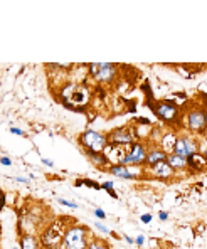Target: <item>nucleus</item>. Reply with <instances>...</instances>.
<instances>
[{
	"instance_id": "f257e3e1",
	"label": "nucleus",
	"mask_w": 207,
	"mask_h": 249,
	"mask_svg": "<svg viewBox=\"0 0 207 249\" xmlns=\"http://www.w3.org/2000/svg\"><path fill=\"white\" fill-rule=\"evenodd\" d=\"M59 98L68 108L79 111V109H85L89 105V101H91V91H89L88 86L68 83L59 89Z\"/></svg>"
},
{
	"instance_id": "f03ea898",
	"label": "nucleus",
	"mask_w": 207,
	"mask_h": 249,
	"mask_svg": "<svg viewBox=\"0 0 207 249\" xmlns=\"http://www.w3.org/2000/svg\"><path fill=\"white\" fill-rule=\"evenodd\" d=\"M79 145L85 148V152L103 153V150L108 145L106 133L98 130H86L85 133L79 135Z\"/></svg>"
},
{
	"instance_id": "7ed1b4c3",
	"label": "nucleus",
	"mask_w": 207,
	"mask_h": 249,
	"mask_svg": "<svg viewBox=\"0 0 207 249\" xmlns=\"http://www.w3.org/2000/svg\"><path fill=\"white\" fill-rule=\"evenodd\" d=\"M64 249H86L88 248V228L86 226H74L64 232L63 237Z\"/></svg>"
},
{
	"instance_id": "20e7f679",
	"label": "nucleus",
	"mask_w": 207,
	"mask_h": 249,
	"mask_svg": "<svg viewBox=\"0 0 207 249\" xmlns=\"http://www.w3.org/2000/svg\"><path fill=\"white\" fill-rule=\"evenodd\" d=\"M89 72L98 83L101 84H111L116 79L118 69L111 62H91L89 64Z\"/></svg>"
},
{
	"instance_id": "39448f33",
	"label": "nucleus",
	"mask_w": 207,
	"mask_h": 249,
	"mask_svg": "<svg viewBox=\"0 0 207 249\" xmlns=\"http://www.w3.org/2000/svg\"><path fill=\"white\" fill-rule=\"evenodd\" d=\"M147 146L140 142H133L126 146V153L123 155V159L120 160V165L123 167H132V165H143L145 157H147Z\"/></svg>"
},
{
	"instance_id": "423d86ee",
	"label": "nucleus",
	"mask_w": 207,
	"mask_h": 249,
	"mask_svg": "<svg viewBox=\"0 0 207 249\" xmlns=\"http://www.w3.org/2000/svg\"><path fill=\"white\" fill-rule=\"evenodd\" d=\"M150 108H154V113L165 123H173L179 118V106L173 101H157V103L150 105Z\"/></svg>"
},
{
	"instance_id": "0eeeda50",
	"label": "nucleus",
	"mask_w": 207,
	"mask_h": 249,
	"mask_svg": "<svg viewBox=\"0 0 207 249\" xmlns=\"http://www.w3.org/2000/svg\"><path fill=\"white\" fill-rule=\"evenodd\" d=\"M172 153L184 157V159H189L194 153H199V142L195 138L189 137V135H180V137L175 138Z\"/></svg>"
},
{
	"instance_id": "6e6552de",
	"label": "nucleus",
	"mask_w": 207,
	"mask_h": 249,
	"mask_svg": "<svg viewBox=\"0 0 207 249\" xmlns=\"http://www.w3.org/2000/svg\"><path fill=\"white\" fill-rule=\"evenodd\" d=\"M206 109L204 108H197L192 109L187 115V128L190 131H195V133H204L206 131Z\"/></svg>"
},
{
	"instance_id": "1a4fd4ad",
	"label": "nucleus",
	"mask_w": 207,
	"mask_h": 249,
	"mask_svg": "<svg viewBox=\"0 0 207 249\" xmlns=\"http://www.w3.org/2000/svg\"><path fill=\"white\" fill-rule=\"evenodd\" d=\"M61 221L56 222V224H52L49 229L44 232V236H42V244L47 248V249H59V244L63 243V237L64 234L61 232Z\"/></svg>"
},
{
	"instance_id": "9d476101",
	"label": "nucleus",
	"mask_w": 207,
	"mask_h": 249,
	"mask_svg": "<svg viewBox=\"0 0 207 249\" xmlns=\"http://www.w3.org/2000/svg\"><path fill=\"white\" fill-rule=\"evenodd\" d=\"M108 138V145H116V146H126L130 143H133L135 140V135L130 128H118V130L111 131L106 135Z\"/></svg>"
},
{
	"instance_id": "9b49d317",
	"label": "nucleus",
	"mask_w": 207,
	"mask_h": 249,
	"mask_svg": "<svg viewBox=\"0 0 207 249\" xmlns=\"http://www.w3.org/2000/svg\"><path fill=\"white\" fill-rule=\"evenodd\" d=\"M150 174L157 178H170L175 172L172 170V167H170L167 162H158L150 167Z\"/></svg>"
},
{
	"instance_id": "f8f14e48",
	"label": "nucleus",
	"mask_w": 207,
	"mask_h": 249,
	"mask_svg": "<svg viewBox=\"0 0 207 249\" xmlns=\"http://www.w3.org/2000/svg\"><path fill=\"white\" fill-rule=\"evenodd\" d=\"M108 172H110L111 175H115V177H118V178H130V180H132V178H137V174H133L128 167H123V165H120V163L110 165V167H108Z\"/></svg>"
},
{
	"instance_id": "ddd939ff",
	"label": "nucleus",
	"mask_w": 207,
	"mask_h": 249,
	"mask_svg": "<svg viewBox=\"0 0 207 249\" xmlns=\"http://www.w3.org/2000/svg\"><path fill=\"white\" fill-rule=\"evenodd\" d=\"M167 160V153L162 152L160 148H152L147 152V157H145V163H147L148 167L155 165V163L158 162H165Z\"/></svg>"
},
{
	"instance_id": "4468645a",
	"label": "nucleus",
	"mask_w": 207,
	"mask_h": 249,
	"mask_svg": "<svg viewBox=\"0 0 207 249\" xmlns=\"http://www.w3.org/2000/svg\"><path fill=\"white\" fill-rule=\"evenodd\" d=\"M187 168L190 170H195V172H202L206 168V159L204 155L201 153H194L187 159Z\"/></svg>"
},
{
	"instance_id": "2eb2a0df",
	"label": "nucleus",
	"mask_w": 207,
	"mask_h": 249,
	"mask_svg": "<svg viewBox=\"0 0 207 249\" xmlns=\"http://www.w3.org/2000/svg\"><path fill=\"white\" fill-rule=\"evenodd\" d=\"M167 163H169L170 167H172V170H184V168H187V159H184V157H179L175 155V153H170V155H167Z\"/></svg>"
},
{
	"instance_id": "dca6fc26",
	"label": "nucleus",
	"mask_w": 207,
	"mask_h": 249,
	"mask_svg": "<svg viewBox=\"0 0 207 249\" xmlns=\"http://www.w3.org/2000/svg\"><path fill=\"white\" fill-rule=\"evenodd\" d=\"M86 155L89 157L93 165H96L98 168H104V167H110L111 163L108 162V159L104 157V153H93V152H86Z\"/></svg>"
},
{
	"instance_id": "f3484780",
	"label": "nucleus",
	"mask_w": 207,
	"mask_h": 249,
	"mask_svg": "<svg viewBox=\"0 0 207 249\" xmlns=\"http://www.w3.org/2000/svg\"><path fill=\"white\" fill-rule=\"evenodd\" d=\"M20 244H22L20 249H37V241H35L34 236H24L20 239Z\"/></svg>"
},
{
	"instance_id": "a211bd4d",
	"label": "nucleus",
	"mask_w": 207,
	"mask_h": 249,
	"mask_svg": "<svg viewBox=\"0 0 207 249\" xmlns=\"http://www.w3.org/2000/svg\"><path fill=\"white\" fill-rule=\"evenodd\" d=\"M81 185H88V187H91V189H94V190L101 189V185L98 184V182L89 180V178H79V180H76V187H81Z\"/></svg>"
},
{
	"instance_id": "6ab92c4d",
	"label": "nucleus",
	"mask_w": 207,
	"mask_h": 249,
	"mask_svg": "<svg viewBox=\"0 0 207 249\" xmlns=\"http://www.w3.org/2000/svg\"><path fill=\"white\" fill-rule=\"evenodd\" d=\"M86 249H110L106 246V243L104 241H101V239H93L91 243L88 244V248Z\"/></svg>"
},
{
	"instance_id": "aec40b11",
	"label": "nucleus",
	"mask_w": 207,
	"mask_h": 249,
	"mask_svg": "<svg viewBox=\"0 0 207 249\" xmlns=\"http://www.w3.org/2000/svg\"><path fill=\"white\" fill-rule=\"evenodd\" d=\"M101 189H104L108 194H110L113 199H118V194L115 192V187H113V182H104L103 185H101Z\"/></svg>"
},
{
	"instance_id": "412c9836",
	"label": "nucleus",
	"mask_w": 207,
	"mask_h": 249,
	"mask_svg": "<svg viewBox=\"0 0 207 249\" xmlns=\"http://www.w3.org/2000/svg\"><path fill=\"white\" fill-rule=\"evenodd\" d=\"M57 202L63 204L66 207H71V209H78V204L76 202H71V200H66V199H57Z\"/></svg>"
},
{
	"instance_id": "4be33fe9",
	"label": "nucleus",
	"mask_w": 207,
	"mask_h": 249,
	"mask_svg": "<svg viewBox=\"0 0 207 249\" xmlns=\"http://www.w3.org/2000/svg\"><path fill=\"white\" fill-rule=\"evenodd\" d=\"M94 215H96L98 219H104V217H106V214H104V211H103V209H100V207H98L96 211H94Z\"/></svg>"
},
{
	"instance_id": "5701e85b",
	"label": "nucleus",
	"mask_w": 207,
	"mask_h": 249,
	"mask_svg": "<svg viewBox=\"0 0 207 249\" xmlns=\"http://www.w3.org/2000/svg\"><path fill=\"white\" fill-rule=\"evenodd\" d=\"M140 219H141V222H143V224H150V222H152V214H143Z\"/></svg>"
},
{
	"instance_id": "b1692460",
	"label": "nucleus",
	"mask_w": 207,
	"mask_h": 249,
	"mask_svg": "<svg viewBox=\"0 0 207 249\" xmlns=\"http://www.w3.org/2000/svg\"><path fill=\"white\" fill-rule=\"evenodd\" d=\"M10 133H12V135H19V137H24V131L20 130V128H16V126L10 128Z\"/></svg>"
},
{
	"instance_id": "393cba45",
	"label": "nucleus",
	"mask_w": 207,
	"mask_h": 249,
	"mask_svg": "<svg viewBox=\"0 0 207 249\" xmlns=\"http://www.w3.org/2000/svg\"><path fill=\"white\" fill-rule=\"evenodd\" d=\"M0 163L5 165V167H9V165H12V160H10L9 157H2V159H0Z\"/></svg>"
},
{
	"instance_id": "a878e982",
	"label": "nucleus",
	"mask_w": 207,
	"mask_h": 249,
	"mask_svg": "<svg viewBox=\"0 0 207 249\" xmlns=\"http://www.w3.org/2000/svg\"><path fill=\"white\" fill-rule=\"evenodd\" d=\"M94 226H96V228L100 229V231H101V232H103V234H110V231H108L106 228H104V226L101 224V222H96V224H94Z\"/></svg>"
},
{
	"instance_id": "bb28decb",
	"label": "nucleus",
	"mask_w": 207,
	"mask_h": 249,
	"mask_svg": "<svg viewBox=\"0 0 207 249\" xmlns=\"http://www.w3.org/2000/svg\"><path fill=\"white\" fill-rule=\"evenodd\" d=\"M133 243H135V244H138V246H141V244L145 243V237H143V236H141V234H140V236H137L135 239H133Z\"/></svg>"
},
{
	"instance_id": "cd10ccee",
	"label": "nucleus",
	"mask_w": 207,
	"mask_h": 249,
	"mask_svg": "<svg viewBox=\"0 0 207 249\" xmlns=\"http://www.w3.org/2000/svg\"><path fill=\"white\" fill-rule=\"evenodd\" d=\"M3 204H5V196H3V192L0 190V209L3 207Z\"/></svg>"
},
{
	"instance_id": "c85d7f7f",
	"label": "nucleus",
	"mask_w": 207,
	"mask_h": 249,
	"mask_svg": "<svg viewBox=\"0 0 207 249\" xmlns=\"http://www.w3.org/2000/svg\"><path fill=\"white\" fill-rule=\"evenodd\" d=\"M158 217H160V221H167V219H169V214H167V212H160Z\"/></svg>"
},
{
	"instance_id": "c756f323",
	"label": "nucleus",
	"mask_w": 207,
	"mask_h": 249,
	"mask_svg": "<svg viewBox=\"0 0 207 249\" xmlns=\"http://www.w3.org/2000/svg\"><path fill=\"white\" fill-rule=\"evenodd\" d=\"M42 163H44V165H47V167H54V163L51 162V160H47V159H42Z\"/></svg>"
},
{
	"instance_id": "7c9ffc66",
	"label": "nucleus",
	"mask_w": 207,
	"mask_h": 249,
	"mask_svg": "<svg viewBox=\"0 0 207 249\" xmlns=\"http://www.w3.org/2000/svg\"><path fill=\"white\" fill-rule=\"evenodd\" d=\"M125 241H126V243H128V244H133V239H132V237H130V236H125Z\"/></svg>"
},
{
	"instance_id": "2f4dec72",
	"label": "nucleus",
	"mask_w": 207,
	"mask_h": 249,
	"mask_svg": "<svg viewBox=\"0 0 207 249\" xmlns=\"http://www.w3.org/2000/svg\"><path fill=\"white\" fill-rule=\"evenodd\" d=\"M17 182H29V178H24V177H17Z\"/></svg>"
},
{
	"instance_id": "473e14b6",
	"label": "nucleus",
	"mask_w": 207,
	"mask_h": 249,
	"mask_svg": "<svg viewBox=\"0 0 207 249\" xmlns=\"http://www.w3.org/2000/svg\"><path fill=\"white\" fill-rule=\"evenodd\" d=\"M12 249H19V248H12Z\"/></svg>"
}]
</instances>
